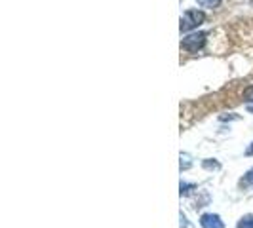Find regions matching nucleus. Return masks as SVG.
Masks as SVG:
<instances>
[{"mask_svg": "<svg viewBox=\"0 0 253 228\" xmlns=\"http://www.w3.org/2000/svg\"><path fill=\"white\" fill-rule=\"evenodd\" d=\"M204 21H206V13L202 10H189V12H185V15L181 17V33H189L192 29H196L198 25H202Z\"/></svg>", "mask_w": 253, "mask_h": 228, "instance_id": "1", "label": "nucleus"}, {"mask_svg": "<svg viewBox=\"0 0 253 228\" xmlns=\"http://www.w3.org/2000/svg\"><path fill=\"white\" fill-rule=\"evenodd\" d=\"M206 33H192V35H189V37H185L183 40H181V48L183 50L190 51V53H194V51L202 50L204 44H206Z\"/></svg>", "mask_w": 253, "mask_h": 228, "instance_id": "2", "label": "nucleus"}, {"mask_svg": "<svg viewBox=\"0 0 253 228\" xmlns=\"http://www.w3.org/2000/svg\"><path fill=\"white\" fill-rule=\"evenodd\" d=\"M200 227L202 228H225L221 217L215 215V213H204L200 217Z\"/></svg>", "mask_w": 253, "mask_h": 228, "instance_id": "3", "label": "nucleus"}, {"mask_svg": "<svg viewBox=\"0 0 253 228\" xmlns=\"http://www.w3.org/2000/svg\"><path fill=\"white\" fill-rule=\"evenodd\" d=\"M236 228H253V215L242 217L240 221H238V225H236Z\"/></svg>", "mask_w": 253, "mask_h": 228, "instance_id": "4", "label": "nucleus"}, {"mask_svg": "<svg viewBox=\"0 0 253 228\" xmlns=\"http://www.w3.org/2000/svg\"><path fill=\"white\" fill-rule=\"evenodd\" d=\"M202 8H217L221 4V0H196Z\"/></svg>", "mask_w": 253, "mask_h": 228, "instance_id": "5", "label": "nucleus"}, {"mask_svg": "<svg viewBox=\"0 0 253 228\" xmlns=\"http://www.w3.org/2000/svg\"><path fill=\"white\" fill-rule=\"evenodd\" d=\"M192 162H190V156L189 154H181V169H189Z\"/></svg>", "mask_w": 253, "mask_h": 228, "instance_id": "6", "label": "nucleus"}, {"mask_svg": "<svg viewBox=\"0 0 253 228\" xmlns=\"http://www.w3.org/2000/svg\"><path fill=\"white\" fill-rule=\"evenodd\" d=\"M244 185H246V187H252L253 189V169H250V171L246 173V177H244Z\"/></svg>", "mask_w": 253, "mask_h": 228, "instance_id": "7", "label": "nucleus"}, {"mask_svg": "<svg viewBox=\"0 0 253 228\" xmlns=\"http://www.w3.org/2000/svg\"><path fill=\"white\" fill-rule=\"evenodd\" d=\"M244 101H248V103L253 101V86H250V88L244 91Z\"/></svg>", "mask_w": 253, "mask_h": 228, "instance_id": "8", "label": "nucleus"}, {"mask_svg": "<svg viewBox=\"0 0 253 228\" xmlns=\"http://www.w3.org/2000/svg\"><path fill=\"white\" fill-rule=\"evenodd\" d=\"M192 189H196V187H194V185H187V183H181V196H183V194H189Z\"/></svg>", "mask_w": 253, "mask_h": 228, "instance_id": "9", "label": "nucleus"}, {"mask_svg": "<svg viewBox=\"0 0 253 228\" xmlns=\"http://www.w3.org/2000/svg\"><path fill=\"white\" fill-rule=\"evenodd\" d=\"M202 165L206 169H219V164H217V162H211V160H206Z\"/></svg>", "mask_w": 253, "mask_h": 228, "instance_id": "10", "label": "nucleus"}, {"mask_svg": "<svg viewBox=\"0 0 253 228\" xmlns=\"http://www.w3.org/2000/svg\"><path fill=\"white\" fill-rule=\"evenodd\" d=\"M181 228H190L189 223H187V217L181 213Z\"/></svg>", "mask_w": 253, "mask_h": 228, "instance_id": "11", "label": "nucleus"}, {"mask_svg": "<svg viewBox=\"0 0 253 228\" xmlns=\"http://www.w3.org/2000/svg\"><path fill=\"white\" fill-rule=\"evenodd\" d=\"M246 154H248V156H253V143L250 145V147H248V151H246Z\"/></svg>", "mask_w": 253, "mask_h": 228, "instance_id": "12", "label": "nucleus"}, {"mask_svg": "<svg viewBox=\"0 0 253 228\" xmlns=\"http://www.w3.org/2000/svg\"><path fill=\"white\" fill-rule=\"evenodd\" d=\"M248 111H250V113H253V105H248Z\"/></svg>", "mask_w": 253, "mask_h": 228, "instance_id": "13", "label": "nucleus"}]
</instances>
